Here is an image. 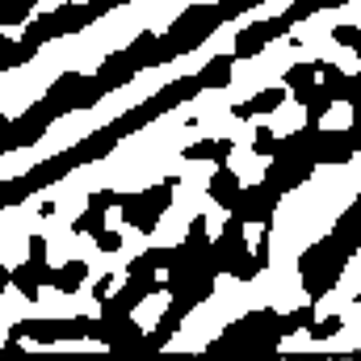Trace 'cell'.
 Segmentation results:
<instances>
[{"label": "cell", "instance_id": "1", "mask_svg": "<svg viewBox=\"0 0 361 361\" xmlns=\"http://www.w3.org/2000/svg\"><path fill=\"white\" fill-rule=\"evenodd\" d=\"M290 30H286V21L281 17H269V21H248L235 38H231V59L235 63H244V59H261L265 51H269L277 38H286Z\"/></svg>", "mask_w": 361, "mask_h": 361}, {"label": "cell", "instance_id": "2", "mask_svg": "<svg viewBox=\"0 0 361 361\" xmlns=\"http://www.w3.org/2000/svg\"><path fill=\"white\" fill-rule=\"evenodd\" d=\"M240 185L244 177L231 169V164H214V173L206 177V197H210V206H219L223 214L235 206V197H240Z\"/></svg>", "mask_w": 361, "mask_h": 361}, {"label": "cell", "instance_id": "3", "mask_svg": "<svg viewBox=\"0 0 361 361\" xmlns=\"http://www.w3.org/2000/svg\"><path fill=\"white\" fill-rule=\"evenodd\" d=\"M89 261H85V257H72L68 265H59V269L51 273V286H47V290H55V294H63V298H76V294L85 290V281H89Z\"/></svg>", "mask_w": 361, "mask_h": 361}, {"label": "cell", "instance_id": "4", "mask_svg": "<svg viewBox=\"0 0 361 361\" xmlns=\"http://www.w3.org/2000/svg\"><path fill=\"white\" fill-rule=\"evenodd\" d=\"M231 76H235V59H231V55H214V59H210L193 80H197V89L206 92V89H227V85H231Z\"/></svg>", "mask_w": 361, "mask_h": 361}, {"label": "cell", "instance_id": "5", "mask_svg": "<svg viewBox=\"0 0 361 361\" xmlns=\"http://www.w3.org/2000/svg\"><path fill=\"white\" fill-rule=\"evenodd\" d=\"M332 47H341V51H361V25L357 21H336V25H332Z\"/></svg>", "mask_w": 361, "mask_h": 361}, {"label": "cell", "instance_id": "6", "mask_svg": "<svg viewBox=\"0 0 361 361\" xmlns=\"http://www.w3.org/2000/svg\"><path fill=\"white\" fill-rule=\"evenodd\" d=\"M273 147H277L273 126H269V122H257V130H252V139H248V152H252V156H261V160H269Z\"/></svg>", "mask_w": 361, "mask_h": 361}, {"label": "cell", "instance_id": "7", "mask_svg": "<svg viewBox=\"0 0 361 361\" xmlns=\"http://www.w3.org/2000/svg\"><path fill=\"white\" fill-rule=\"evenodd\" d=\"M122 244H126V235H122V231H114V227H101V231L92 235L97 257H118V252H122Z\"/></svg>", "mask_w": 361, "mask_h": 361}, {"label": "cell", "instance_id": "8", "mask_svg": "<svg viewBox=\"0 0 361 361\" xmlns=\"http://www.w3.org/2000/svg\"><path fill=\"white\" fill-rule=\"evenodd\" d=\"M180 160H185V164H202V160L214 164V139H197V143H189V147L180 152Z\"/></svg>", "mask_w": 361, "mask_h": 361}, {"label": "cell", "instance_id": "9", "mask_svg": "<svg viewBox=\"0 0 361 361\" xmlns=\"http://www.w3.org/2000/svg\"><path fill=\"white\" fill-rule=\"evenodd\" d=\"M47 252H51V240L47 235H30L25 240V257L30 261H47Z\"/></svg>", "mask_w": 361, "mask_h": 361}, {"label": "cell", "instance_id": "10", "mask_svg": "<svg viewBox=\"0 0 361 361\" xmlns=\"http://www.w3.org/2000/svg\"><path fill=\"white\" fill-rule=\"evenodd\" d=\"M114 286H118V273H105V277H97V281H92V302H101V298H109V290H114Z\"/></svg>", "mask_w": 361, "mask_h": 361}, {"label": "cell", "instance_id": "11", "mask_svg": "<svg viewBox=\"0 0 361 361\" xmlns=\"http://www.w3.org/2000/svg\"><path fill=\"white\" fill-rule=\"evenodd\" d=\"M345 4H353V0H315V13H328V8H345Z\"/></svg>", "mask_w": 361, "mask_h": 361}, {"label": "cell", "instance_id": "12", "mask_svg": "<svg viewBox=\"0 0 361 361\" xmlns=\"http://www.w3.org/2000/svg\"><path fill=\"white\" fill-rule=\"evenodd\" d=\"M4 290H8V265H0V298H4Z\"/></svg>", "mask_w": 361, "mask_h": 361}]
</instances>
